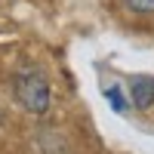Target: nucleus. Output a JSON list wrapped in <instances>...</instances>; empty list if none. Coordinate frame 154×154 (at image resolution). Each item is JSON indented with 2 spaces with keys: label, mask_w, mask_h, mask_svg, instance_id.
<instances>
[{
  "label": "nucleus",
  "mask_w": 154,
  "mask_h": 154,
  "mask_svg": "<svg viewBox=\"0 0 154 154\" xmlns=\"http://www.w3.org/2000/svg\"><path fill=\"white\" fill-rule=\"evenodd\" d=\"M16 96L31 114H43L49 108V80L37 68H25L16 77Z\"/></svg>",
  "instance_id": "nucleus-1"
},
{
  "label": "nucleus",
  "mask_w": 154,
  "mask_h": 154,
  "mask_svg": "<svg viewBox=\"0 0 154 154\" xmlns=\"http://www.w3.org/2000/svg\"><path fill=\"white\" fill-rule=\"evenodd\" d=\"M130 102L139 111H148L154 105V77L148 74H136L130 80Z\"/></svg>",
  "instance_id": "nucleus-2"
},
{
  "label": "nucleus",
  "mask_w": 154,
  "mask_h": 154,
  "mask_svg": "<svg viewBox=\"0 0 154 154\" xmlns=\"http://www.w3.org/2000/svg\"><path fill=\"white\" fill-rule=\"evenodd\" d=\"M105 99H108V105L117 111V114H126L130 111V102H126V93L117 86V83H108L105 86Z\"/></svg>",
  "instance_id": "nucleus-3"
},
{
  "label": "nucleus",
  "mask_w": 154,
  "mask_h": 154,
  "mask_svg": "<svg viewBox=\"0 0 154 154\" xmlns=\"http://www.w3.org/2000/svg\"><path fill=\"white\" fill-rule=\"evenodd\" d=\"M123 3L133 12H154V0H123Z\"/></svg>",
  "instance_id": "nucleus-4"
}]
</instances>
